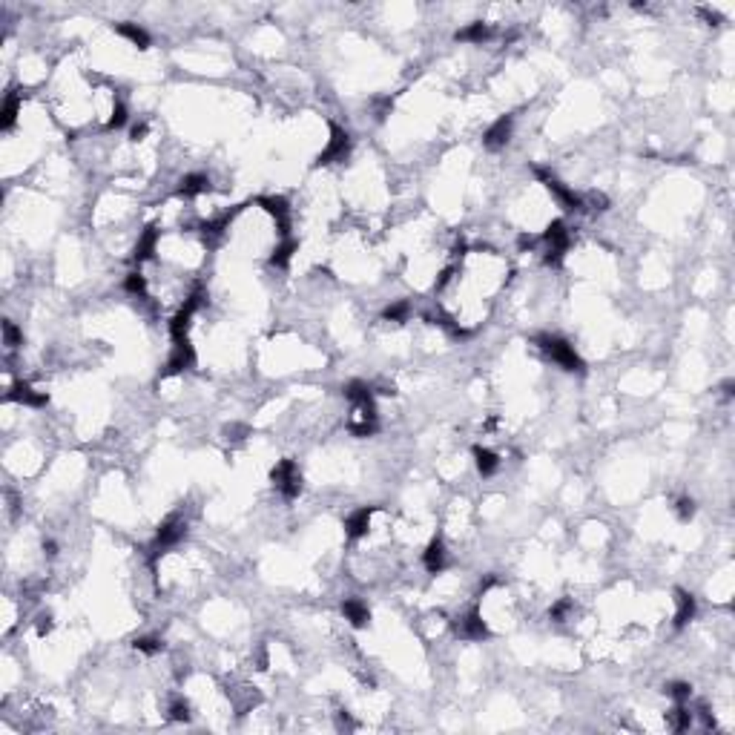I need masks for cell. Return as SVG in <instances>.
Masks as SVG:
<instances>
[{"label": "cell", "instance_id": "1", "mask_svg": "<svg viewBox=\"0 0 735 735\" xmlns=\"http://www.w3.org/2000/svg\"><path fill=\"white\" fill-rule=\"evenodd\" d=\"M540 348L549 354L552 362H557L563 368V371H583V362L578 357V350L574 345H569L566 339H557V337H540Z\"/></svg>", "mask_w": 735, "mask_h": 735}, {"label": "cell", "instance_id": "2", "mask_svg": "<svg viewBox=\"0 0 735 735\" xmlns=\"http://www.w3.org/2000/svg\"><path fill=\"white\" fill-rule=\"evenodd\" d=\"M270 477H273V486L284 494V497H299V491H302V474H299L293 460H282Z\"/></svg>", "mask_w": 735, "mask_h": 735}, {"label": "cell", "instance_id": "3", "mask_svg": "<svg viewBox=\"0 0 735 735\" xmlns=\"http://www.w3.org/2000/svg\"><path fill=\"white\" fill-rule=\"evenodd\" d=\"M454 629H457V635L462 637V641H486L488 637V626H486L480 609H468L466 615H460L457 623H454Z\"/></svg>", "mask_w": 735, "mask_h": 735}, {"label": "cell", "instance_id": "4", "mask_svg": "<svg viewBox=\"0 0 735 735\" xmlns=\"http://www.w3.org/2000/svg\"><path fill=\"white\" fill-rule=\"evenodd\" d=\"M184 534H187V523H184V517H167V520L161 523V529H158V534H155L152 557H158L164 549L175 546V543H179Z\"/></svg>", "mask_w": 735, "mask_h": 735}, {"label": "cell", "instance_id": "5", "mask_svg": "<svg viewBox=\"0 0 735 735\" xmlns=\"http://www.w3.org/2000/svg\"><path fill=\"white\" fill-rule=\"evenodd\" d=\"M348 147H350V138L348 133L342 130V126H333V133H330V141H328V147L325 152L319 155V164H333V161H345V155H348Z\"/></svg>", "mask_w": 735, "mask_h": 735}, {"label": "cell", "instance_id": "6", "mask_svg": "<svg viewBox=\"0 0 735 735\" xmlns=\"http://www.w3.org/2000/svg\"><path fill=\"white\" fill-rule=\"evenodd\" d=\"M9 399H14V403H21V405H29V408H43L46 403H49L46 391L32 388L29 382H18V385L9 391Z\"/></svg>", "mask_w": 735, "mask_h": 735}, {"label": "cell", "instance_id": "7", "mask_svg": "<svg viewBox=\"0 0 735 735\" xmlns=\"http://www.w3.org/2000/svg\"><path fill=\"white\" fill-rule=\"evenodd\" d=\"M193 348H190V342H179L172 348V357L167 359V371L164 376H175V374H181L187 371V368H193Z\"/></svg>", "mask_w": 735, "mask_h": 735}, {"label": "cell", "instance_id": "8", "mask_svg": "<svg viewBox=\"0 0 735 735\" xmlns=\"http://www.w3.org/2000/svg\"><path fill=\"white\" fill-rule=\"evenodd\" d=\"M422 563H425V569L431 574H440L445 569V546H442L440 537H434L428 543V549L422 552Z\"/></svg>", "mask_w": 735, "mask_h": 735}, {"label": "cell", "instance_id": "9", "mask_svg": "<svg viewBox=\"0 0 735 735\" xmlns=\"http://www.w3.org/2000/svg\"><path fill=\"white\" fill-rule=\"evenodd\" d=\"M371 514H374V508H359V511H354V514L348 517L345 529H348L350 540H359V537L368 534V529H371Z\"/></svg>", "mask_w": 735, "mask_h": 735}, {"label": "cell", "instance_id": "10", "mask_svg": "<svg viewBox=\"0 0 735 735\" xmlns=\"http://www.w3.org/2000/svg\"><path fill=\"white\" fill-rule=\"evenodd\" d=\"M207 190H210V179H207L204 172H190V175H184V179H181L179 196H184V199H196V196L207 193Z\"/></svg>", "mask_w": 735, "mask_h": 735}, {"label": "cell", "instance_id": "11", "mask_svg": "<svg viewBox=\"0 0 735 735\" xmlns=\"http://www.w3.org/2000/svg\"><path fill=\"white\" fill-rule=\"evenodd\" d=\"M158 242H161V233H158L155 227L144 230L141 238H138V245H135V262H147L150 256L158 250Z\"/></svg>", "mask_w": 735, "mask_h": 735}, {"label": "cell", "instance_id": "12", "mask_svg": "<svg viewBox=\"0 0 735 735\" xmlns=\"http://www.w3.org/2000/svg\"><path fill=\"white\" fill-rule=\"evenodd\" d=\"M511 138V118L508 115H503V118H497L494 121L491 126H488V133H486V144L491 150H497V147H503V144Z\"/></svg>", "mask_w": 735, "mask_h": 735}, {"label": "cell", "instance_id": "13", "mask_svg": "<svg viewBox=\"0 0 735 735\" xmlns=\"http://www.w3.org/2000/svg\"><path fill=\"white\" fill-rule=\"evenodd\" d=\"M488 38H491V26L483 21H474L466 29L457 32V41H462V43H486Z\"/></svg>", "mask_w": 735, "mask_h": 735}, {"label": "cell", "instance_id": "14", "mask_svg": "<svg viewBox=\"0 0 735 735\" xmlns=\"http://www.w3.org/2000/svg\"><path fill=\"white\" fill-rule=\"evenodd\" d=\"M342 612L345 618L354 623V626H368V620H371V612H368V606L362 600H354V598H348L342 603Z\"/></svg>", "mask_w": 735, "mask_h": 735}, {"label": "cell", "instance_id": "15", "mask_svg": "<svg viewBox=\"0 0 735 735\" xmlns=\"http://www.w3.org/2000/svg\"><path fill=\"white\" fill-rule=\"evenodd\" d=\"M296 250H299V245L293 242V238H291V236H282V242L273 247V256H270V262H273L276 267H287Z\"/></svg>", "mask_w": 735, "mask_h": 735}, {"label": "cell", "instance_id": "16", "mask_svg": "<svg viewBox=\"0 0 735 735\" xmlns=\"http://www.w3.org/2000/svg\"><path fill=\"white\" fill-rule=\"evenodd\" d=\"M474 460H477V471H480L483 477H491L494 471L500 468V457L494 454L491 449H480V445H477V449H474Z\"/></svg>", "mask_w": 735, "mask_h": 735}, {"label": "cell", "instance_id": "17", "mask_svg": "<svg viewBox=\"0 0 735 735\" xmlns=\"http://www.w3.org/2000/svg\"><path fill=\"white\" fill-rule=\"evenodd\" d=\"M675 606H678L675 609V626H686V623L695 618V598L686 595V592H678Z\"/></svg>", "mask_w": 735, "mask_h": 735}, {"label": "cell", "instance_id": "18", "mask_svg": "<svg viewBox=\"0 0 735 735\" xmlns=\"http://www.w3.org/2000/svg\"><path fill=\"white\" fill-rule=\"evenodd\" d=\"M115 29H118V35H121V38H126L133 46H138V49H147V46H150V35H147V32H144L138 23H118Z\"/></svg>", "mask_w": 735, "mask_h": 735}, {"label": "cell", "instance_id": "19", "mask_svg": "<svg viewBox=\"0 0 735 735\" xmlns=\"http://www.w3.org/2000/svg\"><path fill=\"white\" fill-rule=\"evenodd\" d=\"M3 342H6L9 350L23 345V333L18 330V325H14V322H3Z\"/></svg>", "mask_w": 735, "mask_h": 735}, {"label": "cell", "instance_id": "20", "mask_svg": "<svg viewBox=\"0 0 735 735\" xmlns=\"http://www.w3.org/2000/svg\"><path fill=\"white\" fill-rule=\"evenodd\" d=\"M18 109H21V98H18V95H9L6 104H3V126H6V130L14 124V118H18Z\"/></svg>", "mask_w": 735, "mask_h": 735}, {"label": "cell", "instance_id": "21", "mask_svg": "<svg viewBox=\"0 0 735 735\" xmlns=\"http://www.w3.org/2000/svg\"><path fill=\"white\" fill-rule=\"evenodd\" d=\"M124 287L130 293H135V296H144V293H147V279H144L141 273H130V276H126V282H124Z\"/></svg>", "mask_w": 735, "mask_h": 735}, {"label": "cell", "instance_id": "22", "mask_svg": "<svg viewBox=\"0 0 735 735\" xmlns=\"http://www.w3.org/2000/svg\"><path fill=\"white\" fill-rule=\"evenodd\" d=\"M408 313H411V305H408V302H396V305H391V308L385 310V319H391V322H405Z\"/></svg>", "mask_w": 735, "mask_h": 735}, {"label": "cell", "instance_id": "23", "mask_svg": "<svg viewBox=\"0 0 735 735\" xmlns=\"http://www.w3.org/2000/svg\"><path fill=\"white\" fill-rule=\"evenodd\" d=\"M170 718L172 721H190V704L187 701H172L170 704Z\"/></svg>", "mask_w": 735, "mask_h": 735}, {"label": "cell", "instance_id": "24", "mask_svg": "<svg viewBox=\"0 0 735 735\" xmlns=\"http://www.w3.org/2000/svg\"><path fill=\"white\" fill-rule=\"evenodd\" d=\"M135 649L144 655H155V652H161V641H155V637H138Z\"/></svg>", "mask_w": 735, "mask_h": 735}, {"label": "cell", "instance_id": "25", "mask_svg": "<svg viewBox=\"0 0 735 735\" xmlns=\"http://www.w3.org/2000/svg\"><path fill=\"white\" fill-rule=\"evenodd\" d=\"M666 692H669V695H672V698L678 701V704H683V701H690V695H692V690H690V683H672V686H669V690H666Z\"/></svg>", "mask_w": 735, "mask_h": 735}, {"label": "cell", "instance_id": "26", "mask_svg": "<svg viewBox=\"0 0 735 735\" xmlns=\"http://www.w3.org/2000/svg\"><path fill=\"white\" fill-rule=\"evenodd\" d=\"M678 514H681V520H690V517L695 514V503H692L690 497L678 500Z\"/></svg>", "mask_w": 735, "mask_h": 735}]
</instances>
